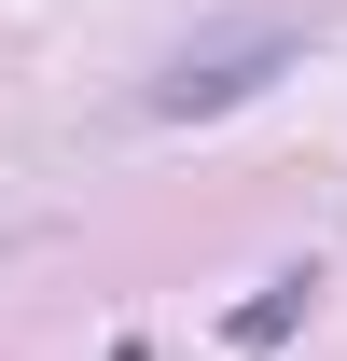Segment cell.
Listing matches in <instances>:
<instances>
[{
  "mask_svg": "<svg viewBox=\"0 0 347 361\" xmlns=\"http://www.w3.org/2000/svg\"><path fill=\"white\" fill-rule=\"evenodd\" d=\"M278 42H292V28H222L209 56H181L167 84H153V111H222V97H250V84H264V56H278Z\"/></svg>",
  "mask_w": 347,
  "mask_h": 361,
  "instance_id": "1",
  "label": "cell"
}]
</instances>
